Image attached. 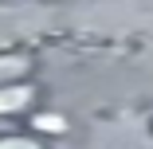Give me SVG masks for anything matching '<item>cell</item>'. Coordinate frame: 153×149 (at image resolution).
I'll return each mask as SVG.
<instances>
[{
  "instance_id": "obj_1",
  "label": "cell",
  "mask_w": 153,
  "mask_h": 149,
  "mask_svg": "<svg viewBox=\"0 0 153 149\" xmlns=\"http://www.w3.org/2000/svg\"><path fill=\"white\" fill-rule=\"evenodd\" d=\"M32 102H36L32 86H24V82H4V86H0V118H12V114L32 110Z\"/></svg>"
},
{
  "instance_id": "obj_2",
  "label": "cell",
  "mask_w": 153,
  "mask_h": 149,
  "mask_svg": "<svg viewBox=\"0 0 153 149\" xmlns=\"http://www.w3.org/2000/svg\"><path fill=\"white\" fill-rule=\"evenodd\" d=\"M0 149H47L32 133H0Z\"/></svg>"
},
{
  "instance_id": "obj_3",
  "label": "cell",
  "mask_w": 153,
  "mask_h": 149,
  "mask_svg": "<svg viewBox=\"0 0 153 149\" xmlns=\"http://www.w3.org/2000/svg\"><path fill=\"white\" fill-rule=\"evenodd\" d=\"M32 126H36L39 133H63V118H55V114H39Z\"/></svg>"
},
{
  "instance_id": "obj_4",
  "label": "cell",
  "mask_w": 153,
  "mask_h": 149,
  "mask_svg": "<svg viewBox=\"0 0 153 149\" xmlns=\"http://www.w3.org/2000/svg\"><path fill=\"white\" fill-rule=\"evenodd\" d=\"M24 71H27V59H24V55H20V59H16V55L0 59V79H4V75H24Z\"/></svg>"
}]
</instances>
